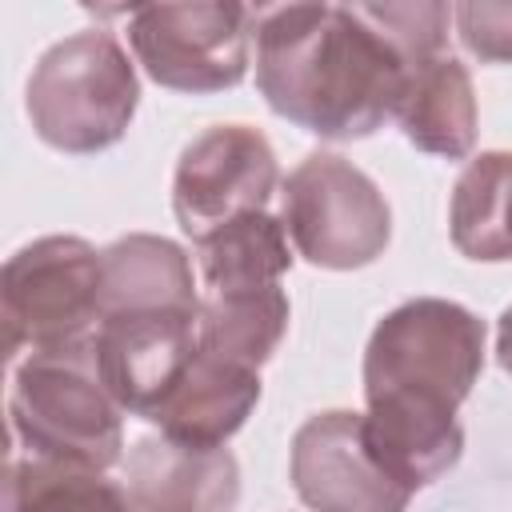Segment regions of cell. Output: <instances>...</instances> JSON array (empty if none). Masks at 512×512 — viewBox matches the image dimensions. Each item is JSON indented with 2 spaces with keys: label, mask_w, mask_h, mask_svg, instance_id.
I'll use <instances>...</instances> for the list:
<instances>
[{
  "label": "cell",
  "mask_w": 512,
  "mask_h": 512,
  "mask_svg": "<svg viewBox=\"0 0 512 512\" xmlns=\"http://www.w3.org/2000/svg\"><path fill=\"white\" fill-rule=\"evenodd\" d=\"M488 328L456 300L416 296L392 308L364 348V428L404 488L456 468L464 428L456 408L484 372Z\"/></svg>",
  "instance_id": "cell-1"
},
{
  "label": "cell",
  "mask_w": 512,
  "mask_h": 512,
  "mask_svg": "<svg viewBox=\"0 0 512 512\" xmlns=\"http://www.w3.org/2000/svg\"><path fill=\"white\" fill-rule=\"evenodd\" d=\"M404 52L364 4H280L256 12V88L264 104L324 140H364L396 120Z\"/></svg>",
  "instance_id": "cell-2"
},
{
  "label": "cell",
  "mask_w": 512,
  "mask_h": 512,
  "mask_svg": "<svg viewBox=\"0 0 512 512\" xmlns=\"http://www.w3.org/2000/svg\"><path fill=\"white\" fill-rule=\"evenodd\" d=\"M140 104L136 64L124 44L104 32H72L56 40L32 68L24 108L32 132L68 156H92L112 148Z\"/></svg>",
  "instance_id": "cell-3"
},
{
  "label": "cell",
  "mask_w": 512,
  "mask_h": 512,
  "mask_svg": "<svg viewBox=\"0 0 512 512\" xmlns=\"http://www.w3.org/2000/svg\"><path fill=\"white\" fill-rule=\"evenodd\" d=\"M16 440L36 460L104 472L124 448V408L96 372L92 340L28 352L8 396Z\"/></svg>",
  "instance_id": "cell-4"
},
{
  "label": "cell",
  "mask_w": 512,
  "mask_h": 512,
  "mask_svg": "<svg viewBox=\"0 0 512 512\" xmlns=\"http://www.w3.org/2000/svg\"><path fill=\"white\" fill-rule=\"evenodd\" d=\"M100 252L80 236H40L8 256L0 272L4 352H52L96 336L100 308Z\"/></svg>",
  "instance_id": "cell-5"
},
{
  "label": "cell",
  "mask_w": 512,
  "mask_h": 512,
  "mask_svg": "<svg viewBox=\"0 0 512 512\" xmlns=\"http://www.w3.org/2000/svg\"><path fill=\"white\" fill-rule=\"evenodd\" d=\"M284 228L292 248L332 272H352L384 256L392 240V208L376 180L340 152L304 156L284 180Z\"/></svg>",
  "instance_id": "cell-6"
},
{
  "label": "cell",
  "mask_w": 512,
  "mask_h": 512,
  "mask_svg": "<svg viewBox=\"0 0 512 512\" xmlns=\"http://www.w3.org/2000/svg\"><path fill=\"white\" fill-rule=\"evenodd\" d=\"M256 12L248 4L132 8L128 44L140 68L172 92H224L248 76Z\"/></svg>",
  "instance_id": "cell-7"
},
{
  "label": "cell",
  "mask_w": 512,
  "mask_h": 512,
  "mask_svg": "<svg viewBox=\"0 0 512 512\" xmlns=\"http://www.w3.org/2000/svg\"><path fill=\"white\" fill-rule=\"evenodd\" d=\"M276 184L280 164L260 128L212 124L200 136H192L176 160L172 212L184 236H192L196 244L248 212H268Z\"/></svg>",
  "instance_id": "cell-8"
},
{
  "label": "cell",
  "mask_w": 512,
  "mask_h": 512,
  "mask_svg": "<svg viewBox=\"0 0 512 512\" xmlns=\"http://www.w3.org/2000/svg\"><path fill=\"white\" fill-rule=\"evenodd\" d=\"M292 488L312 512H404V488L376 456L364 412H316L292 436Z\"/></svg>",
  "instance_id": "cell-9"
},
{
  "label": "cell",
  "mask_w": 512,
  "mask_h": 512,
  "mask_svg": "<svg viewBox=\"0 0 512 512\" xmlns=\"http://www.w3.org/2000/svg\"><path fill=\"white\" fill-rule=\"evenodd\" d=\"M196 324L200 316L188 312H120L100 320L92 336L96 372L124 412L156 420L200 352Z\"/></svg>",
  "instance_id": "cell-10"
},
{
  "label": "cell",
  "mask_w": 512,
  "mask_h": 512,
  "mask_svg": "<svg viewBox=\"0 0 512 512\" xmlns=\"http://www.w3.org/2000/svg\"><path fill=\"white\" fill-rule=\"evenodd\" d=\"M128 496L136 512H232L240 464L228 448H196L156 432L128 452Z\"/></svg>",
  "instance_id": "cell-11"
},
{
  "label": "cell",
  "mask_w": 512,
  "mask_h": 512,
  "mask_svg": "<svg viewBox=\"0 0 512 512\" xmlns=\"http://www.w3.org/2000/svg\"><path fill=\"white\" fill-rule=\"evenodd\" d=\"M100 308L104 316L120 312H188L200 316L204 292L196 288L192 260L184 256L180 244L152 236V232H132L112 240L100 252Z\"/></svg>",
  "instance_id": "cell-12"
},
{
  "label": "cell",
  "mask_w": 512,
  "mask_h": 512,
  "mask_svg": "<svg viewBox=\"0 0 512 512\" xmlns=\"http://www.w3.org/2000/svg\"><path fill=\"white\" fill-rule=\"evenodd\" d=\"M260 404V368L196 352L180 388L156 412L164 436L196 448H228V440L244 428L252 408Z\"/></svg>",
  "instance_id": "cell-13"
},
{
  "label": "cell",
  "mask_w": 512,
  "mask_h": 512,
  "mask_svg": "<svg viewBox=\"0 0 512 512\" xmlns=\"http://www.w3.org/2000/svg\"><path fill=\"white\" fill-rule=\"evenodd\" d=\"M396 120L404 140L420 152L464 160L476 144V92L468 68L452 52L412 68Z\"/></svg>",
  "instance_id": "cell-14"
},
{
  "label": "cell",
  "mask_w": 512,
  "mask_h": 512,
  "mask_svg": "<svg viewBox=\"0 0 512 512\" xmlns=\"http://www.w3.org/2000/svg\"><path fill=\"white\" fill-rule=\"evenodd\" d=\"M196 268L204 296H240L280 288L292 268L288 228L272 212H248L204 240H196Z\"/></svg>",
  "instance_id": "cell-15"
},
{
  "label": "cell",
  "mask_w": 512,
  "mask_h": 512,
  "mask_svg": "<svg viewBox=\"0 0 512 512\" xmlns=\"http://www.w3.org/2000/svg\"><path fill=\"white\" fill-rule=\"evenodd\" d=\"M452 244L468 260H512V152H480L452 188Z\"/></svg>",
  "instance_id": "cell-16"
},
{
  "label": "cell",
  "mask_w": 512,
  "mask_h": 512,
  "mask_svg": "<svg viewBox=\"0 0 512 512\" xmlns=\"http://www.w3.org/2000/svg\"><path fill=\"white\" fill-rule=\"evenodd\" d=\"M288 292L264 288V292H240V296H204L200 304V352L224 356L248 368H260L288 332Z\"/></svg>",
  "instance_id": "cell-17"
},
{
  "label": "cell",
  "mask_w": 512,
  "mask_h": 512,
  "mask_svg": "<svg viewBox=\"0 0 512 512\" xmlns=\"http://www.w3.org/2000/svg\"><path fill=\"white\" fill-rule=\"evenodd\" d=\"M4 512H136V504L104 472L28 456L8 464Z\"/></svg>",
  "instance_id": "cell-18"
},
{
  "label": "cell",
  "mask_w": 512,
  "mask_h": 512,
  "mask_svg": "<svg viewBox=\"0 0 512 512\" xmlns=\"http://www.w3.org/2000/svg\"><path fill=\"white\" fill-rule=\"evenodd\" d=\"M460 44L480 64H512V4L508 0H472L452 8Z\"/></svg>",
  "instance_id": "cell-19"
},
{
  "label": "cell",
  "mask_w": 512,
  "mask_h": 512,
  "mask_svg": "<svg viewBox=\"0 0 512 512\" xmlns=\"http://www.w3.org/2000/svg\"><path fill=\"white\" fill-rule=\"evenodd\" d=\"M496 360H500V368L512 376V304L504 308V316H500V324H496Z\"/></svg>",
  "instance_id": "cell-20"
}]
</instances>
